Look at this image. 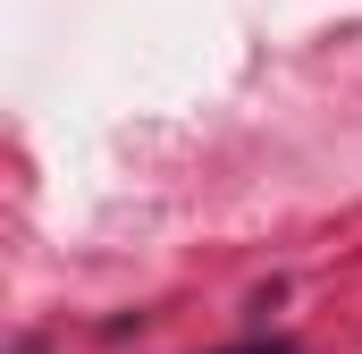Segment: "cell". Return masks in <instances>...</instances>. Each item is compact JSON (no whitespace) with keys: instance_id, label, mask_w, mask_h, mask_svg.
<instances>
[{"instance_id":"obj_1","label":"cell","mask_w":362,"mask_h":354,"mask_svg":"<svg viewBox=\"0 0 362 354\" xmlns=\"http://www.w3.org/2000/svg\"><path fill=\"white\" fill-rule=\"evenodd\" d=\"M228 354H295L286 338H253V346H228Z\"/></svg>"}]
</instances>
